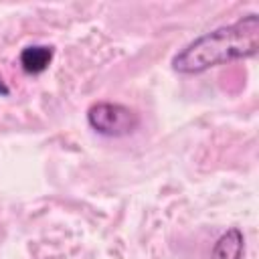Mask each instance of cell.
Instances as JSON below:
<instances>
[{"mask_svg": "<svg viewBox=\"0 0 259 259\" xmlns=\"http://www.w3.org/2000/svg\"><path fill=\"white\" fill-rule=\"evenodd\" d=\"M259 49V16L255 12L233 24L208 30L184 45L170 61L180 75H196L219 65L255 57Z\"/></svg>", "mask_w": 259, "mask_h": 259, "instance_id": "6da1fadb", "label": "cell"}, {"mask_svg": "<svg viewBox=\"0 0 259 259\" xmlns=\"http://www.w3.org/2000/svg\"><path fill=\"white\" fill-rule=\"evenodd\" d=\"M87 123L105 138H125L140 125V113L117 101H97L87 109Z\"/></svg>", "mask_w": 259, "mask_h": 259, "instance_id": "7a4b0ae2", "label": "cell"}, {"mask_svg": "<svg viewBox=\"0 0 259 259\" xmlns=\"http://www.w3.org/2000/svg\"><path fill=\"white\" fill-rule=\"evenodd\" d=\"M245 257V237L233 227L225 231L210 249V259H243Z\"/></svg>", "mask_w": 259, "mask_h": 259, "instance_id": "3957f363", "label": "cell"}, {"mask_svg": "<svg viewBox=\"0 0 259 259\" xmlns=\"http://www.w3.org/2000/svg\"><path fill=\"white\" fill-rule=\"evenodd\" d=\"M55 49L51 45H28L20 51V67L28 75H38L49 69Z\"/></svg>", "mask_w": 259, "mask_h": 259, "instance_id": "277c9868", "label": "cell"}, {"mask_svg": "<svg viewBox=\"0 0 259 259\" xmlns=\"http://www.w3.org/2000/svg\"><path fill=\"white\" fill-rule=\"evenodd\" d=\"M10 93V89H8V85L4 83V79L0 77V95H8Z\"/></svg>", "mask_w": 259, "mask_h": 259, "instance_id": "5b68a950", "label": "cell"}]
</instances>
